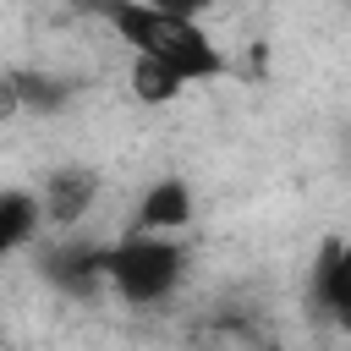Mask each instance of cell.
I'll list each match as a JSON object with an SVG mask.
<instances>
[{
    "label": "cell",
    "mask_w": 351,
    "mask_h": 351,
    "mask_svg": "<svg viewBox=\"0 0 351 351\" xmlns=\"http://www.w3.org/2000/svg\"><path fill=\"white\" fill-rule=\"evenodd\" d=\"M44 269L66 291H88L93 280H104V247H60V252L44 258Z\"/></svg>",
    "instance_id": "cell-7"
},
{
    "label": "cell",
    "mask_w": 351,
    "mask_h": 351,
    "mask_svg": "<svg viewBox=\"0 0 351 351\" xmlns=\"http://www.w3.org/2000/svg\"><path fill=\"white\" fill-rule=\"evenodd\" d=\"M186 274V247L176 236H148V230H132L126 241L104 247V280L115 285L121 302L132 307H154L165 302Z\"/></svg>",
    "instance_id": "cell-2"
},
{
    "label": "cell",
    "mask_w": 351,
    "mask_h": 351,
    "mask_svg": "<svg viewBox=\"0 0 351 351\" xmlns=\"http://www.w3.org/2000/svg\"><path fill=\"white\" fill-rule=\"evenodd\" d=\"M132 93H137L143 104H176V99L186 93V82L170 77L165 66H154V60H132Z\"/></svg>",
    "instance_id": "cell-8"
},
{
    "label": "cell",
    "mask_w": 351,
    "mask_h": 351,
    "mask_svg": "<svg viewBox=\"0 0 351 351\" xmlns=\"http://www.w3.org/2000/svg\"><path fill=\"white\" fill-rule=\"evenodd\" d=\"M93 11L110 22V33L132 49V60H154L170 77H181L186 88L225 77V49L214 44V33L203 27V16H176V11H154L137 0H93Z\"/></svg>",
    "instance_id": "cell-1"
},
{
    "label": "cell",
    "mask_w": 351,
    "mask_h": 351,
    "mask_svg": "<svg viewBox=\"0 0 351 351\" xmlns=\"http://www.w3.org/2000/svg\"><path fill=\"white\" fill-rule=\"evenodd\" d=\"M5 115H16V77L11 71H0V121Z\"/></svg>",
    "instance_id": "cell-11"
},
{
    "label": "cell",
    "mask_w": 351,
    "mask_h": 351,
    "mask_svg": "<svg viewBox=\"0 0 351 351\" xmlns=\"http://www.w3.org/2000/svg\"><path fill=\"white\" fill-rule=\"evenodd\" d=\"M93 197H99V176L93 170H55L44 181V192H38V214H44V225L71 230L93 208Z\"/></svg>",
    "instance_id": "cell-4"
},
{
    "label": "cell",
    "mask_w": 351,
    "mask_h": 351,
    "mask_svg": "<svg viewBox=\"0 0 351 351\" xmlns=\"http://www.w3.org/2000/svg\"><path fill=\"white\" fill-rule=\"evenodd\" d=\"M11 77H16V110H60L71 99L60 77H44V71H11Z\"/></svg>",
    "instance_id": "cell-9"
},
{
    "label": "cell",
    "mask_w": 351,
    "mask_h": 351,
    "mask_svg": "<svg viewBox=\"0 0 351 351\" xmlns=\"http://www.w3.org/2000/svg\"><path fill=\"white\" fill-rule=\"evenodd\" d=\"M137 5H154V11H176V16H208V11H219L225 0H137Z\"/></svg>",
    "instance_id": "cell-10"
},
{
    "label": "cell",
    "mask_w": 351,
    "mask_h": 351,
    "mask_svg": "<svg viewBox=\"0 0 351 351\" xmlns=\"http://www.w3.org/2000/svg\"><path fill=\"white\" fill-rule=\"evenodd\" d=\"M313 291L324 296V307L340 318L351 307V263H346V241H324L318 263H313Z\"/></svg>",
    "instance_id": "cell-6"
},
{
    "label": "cell",
    "mask_w": 351,
    "mask_h": 351,
    "mask_svg": "<svg viewBox=\"0 0 351 351\" xmlns=\"http://www.w3.org/2000/svg\"><path fill=\"white\" fill-rule=\"evenodd\" d=\"M38 230H44L38 192H27V186H5V192H0V263H5L11 252H22Z\"/></svg>",
    "instance_id": "cell-5"
},
{
    "label": "cell",
    "mask_w": 351,
    "mask_h": 351,
    "mask_svg": "<svg viewBox=\"0 0 351 351\" xmlns=\"http://www.w3.org/2000/svg\"><path fill=\"white\" fill-rule=\"evenodd\" d=\"M192 214H197V192H192V181H186V176H159V181L143 186L132 230H148V236H181V230L192 225Z\"/></svg>",
    "instance_id": "cell-3"
}]
</instances>
